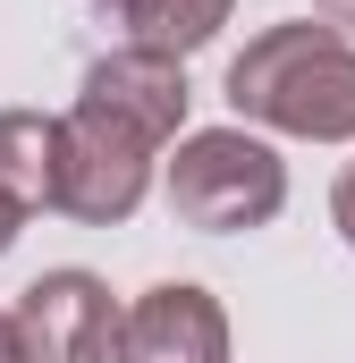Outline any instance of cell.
Masks as SVG:
<instances>
[{
    "mask_svg": "<svg viewBox=\"0 0 355 363\" xmlns=\"http://www.w3.org/2000/svg\"><path fill=\"white\" fill-rule=\"evenodd\" d=\"M102 9H127V0H102Z\"/></svg>",
    "mask_w": 355,
    "mask_h": 363,
    "instance_id": "obj_13",
    "label": "cell"
},
{
    "mask_svg": "<svg viewBox=\"0 0 355 363\" xmlns=\"http://www.w3.org/2000/svg\"><path fill=\"white\" fill-rule=\"evenodd\" d=\"M0 363H26V347H17V321L0 313Z\"/></svg>",
    "mask_w": 355,
    "mask_h": 363,
    "instance_id": "obj_12",
    "label": "cell"
},
{
    "mask_svg": "<svg viewBox=\"0 0 355 363\" xmlns=\"http://www.w3.org/2000/svg\"><path fill=\"white\" fill-rule=\"evenodd\" d=\"M153 186V144H136L127 127L68 110L60 118V169H51V211L85 220V228H119Z\"/></svg>",
    "mask_w": 355,
    "mask_h": 363,
    "instance_id": "obj_3",
    "label": "cell"
},
{
    "mask_svg": "<svg viewBox=\"0 0 355 363\" xmlns=\"http://www.w3.org/2000/svg\"><path fill=\"white\" fill-rule=\"evenodd\" d=\"M229 110L305 144H355V43L330 26H263L229 60Z\"/></svg>",
    "mask_w": 355,
    "mask_h": 363,
    "instance_id": "obj_1",
    "label": "cell"
},
{
    "mask_svg": "<svg viewBox=\"0 0 355 363\" xmlns=\"http://www.w3.org/2000/svg\"><path fill=\"white\" fill-rule=\"evenodd\" d=\"M170 211L186 228H203V237L271 228L288 211V161L246 127H203L170 161Z\"/></svg>",
    "mask_w": 355,
    "mask_h": 363,
    "instance_id": "obj_2",
    "label": "cell"
},
{
    "mask_svg": "<svg viewBox=\"0 0 355 363\" xmlns=\"http://www.w3.org/2000/svg\"><path fill=\"white\" fill-rule=\"evenodd\" d=\"M330 228H339V237L355 245V161L339 169V186H330Z\"/></svg>",
    "mask_w": 355,
    "mask_h": 363,
    "instance_id": "obj_9",
    "label": "cell"
},
{
    "mask_svg": "<svg viewBox=\"0 0 355 363\" xmlns=\"http://www.w3.org/2000/svg\"><path fill=\"white\" fill-rule=\"evenodd\" d=\"M119 363H229V313L212 287L161 279L119 313Z\"/></svg>",
    "mask_w": 355,
    "mask_h": 363,
    "instance_id": "obj_5",
    "label": "cell"
},
{
    "mask_svg": "<svg viewBox=\"0 0 355 363\" xmlns=\"http://www.w3.org/2000/svg\"><path fill=\"white\" fill-rule=\"evenodd\" d=\"M322 17H330V34H355V0H313Z\"/></svg>",
    "mask_w": 355,
    "mask_h": 363,
    "instance_id": "obj_10",
    "label": "cell"
},
{
    "mask_svg": "<svg viewBox=\"0 0 355 363\" xmlns=\"http://www.w3.org/2000/svg\"><path fill=\"white\" fill-rule=\"evenodd\" d=\"M51 169H60V118L0 110V194L17 211H51Z\"/></svg>",
    "mask_w": 355,
    "mask_h": 363,
    "instance_id": "obj_7",
    "label": "cell"
},
{
    "mask_svg": "<svg viewBox=\"0 0 355 363\" xmlns=\"http://www.w3.org/2000/svg\"><path fill=\"white\" fill-rule=\"evenodd\" d=\"M186 68L178 60H153V51H110V60H93L85 68V93H77V110H93V118H110V127H127L136 144H170L178 127H186Z\"/></svg>",
    "mask_w": 355,
    "mask_h": 363,
    "instance_id": "obj_6",
    "label": "cell"
},
{
    "mask_svg": "<svg viewBox=\"0 0 355 363\" xmlns=\"http://www.w3.org/2000/svg\"><path fill=\"white\" fill-rule=\"evenodd\" d=\"M229 9H237V0H127L119 17H127L136 51H153V60H178V68H186V51H203V43L229 26Z\"/></svg>",
    "mask_w": 355,
    "mask_h": 363,
    "instance_id": "obj_8",
    "label": "cell"
},
{
    "mask_svg": "<svg viewBox=\"0 0 355 363\" xmlns=\"http://www.w3.org/2000/svg\"><path fill=\"white\" fill-rule=\"evenodd\" d=\"M17 228H26V211H17V203H9V194H0V254H9V245H17Z\"/></svg>",
    "mask_w": 355,
    "mask_h": 363,
    "instance_id": "obj_11",
    "label": "cell"
},
{
    "mask_svg": "<svg viewBox=\"0 0 355 363\" xmlns=\"http://www.w3.org/2000/svg\"><path fill=\"white\" fill-rule=\"evenodd\" d=\"M9 321H17L26 363H110L119 347V304L93 271H43L9 304Z\"/></svg>",
    "mask_w": 355,
    "mask_h": 363,
    "instance_id": "obj_4",
    "label": "cell"
}]
</instances>
